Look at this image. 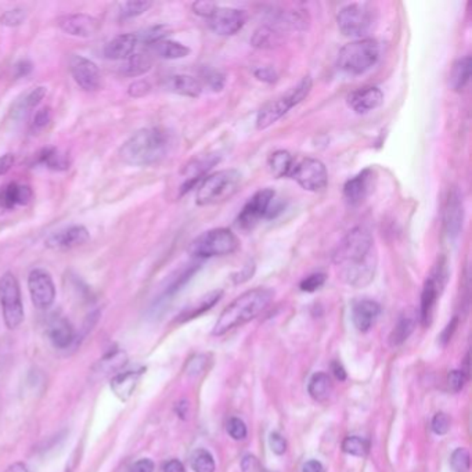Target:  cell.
Returning a JSON list of instances; mask_svg holds the SVG:
<instances>
[{"label":"cell","mask_w":472,"mask_h":472,"mask_svg":"<svg viewBox=\"0 0 472 472\" xmlns=\"http://www.w3.org/2000/svg\"><path fill=\"white\" fill-rule=\"evenodd\" d=\"M218 4L213 3V1H207V0H202V1H195L193 4V10L197 15L200 17H204V18H209L212 15V12L216 10Z\"/></svg>","instance_id":"f907efd6"},{"label":"cell","mask_w":472,"mask_h":472,"mask_svg":"<svg viewBox=\"0 0 472 472\" xmlns=\"http://www.w3.org/2000/svg\"><path fill=\"white\" fill-rule=\"evenodd\" d=\"M51 119V115H50V110L49 108H42L39 110L36 114H35V118H33V128L36 129H43Z\"/></svg>","instance_id":"db71d44e"},{"label":"cell","mask_w":472,"mask_h":472,"mask_svg":"<svg viewBox=\"0 0 472 472\" xmlns=\"http://www.w3.org/2000/svg\"><path fill=\"white\" fill-rule=\"evenodd\" d=\"M376 175L372 169H365L349 179L344 186V197L352 207L360 205L373 191Z\"/></svg>","instance_id":"e0dca14e"},{"label":"cell","mask_w":472,"mask_h":472,"mask_svg":"<svg viewBox=\"0 0 472 472\" xmlns=\"http://www.w3.org/2000/svg\"><path fill=\"white\" fill-rule=\"evenodd\" d=\"M30 69H32V65H30L28 61H21V62L17 65V71H18L17 75H18V76H22V75H24V76H25Z\"/></svg>","instance_id":"e7e4bbea"},{"label":"cell","mask_w":472,"mask_h":472,"mask_svg":"<svg viewBox=\"0 0 472 472\" xmlns=\"http://www.w3.org/2000/svg\"><path fill=\"white\" fill-rule=\"evenodd\" d=\"M14 155L12 154H4L0 157V176L6 175L14 165Z\"/></svg>","instance_id":"680465c9"},{"label":"cell","mask_w":472,"mask_h":472,"mask_svg":"<svg viewBox=\"0 0 472 472\" xmlns=\"http://www.w3.org/2000/svg\"><path fill=\"white\" fill-rule=\"evenodd\" d=\"M130 472H154V463L150 459H141L132 466Z\"/></svg>","instance_id":"6f0895ef"},{"label":"cell","mask_w":472,"mask_h":472,"mask_svg":"<svg viewBox=\"0 0 472 472\" xmlns=\"http://www.w3.org/2000/svg\"><path fill=\"white\" fill-rule=\"evenodd\" d=\"M227 432L236 441L245 439V437H247V426L240 419H236V417L230 419L229 423H227Z\"/></svg>","instance_id":"bcb514c9"},{"label":"cell","mask_w":472,"mask_h":472,"mask_svg":"<svg viewBox=\"0 0 472 472\" xmlns=\"http://www.w3.org/2000/svg\"><path fill=\"white\" fill-rule=\"evenodd\" d=\"M154 50L159 57L166 58V60H179L190 54V49L187 46L175 40H169V39H164L155 43Z\"/></svg>","instance_id":"d6a6232c"},{"label":"cell","mask_w":472,"mask_h":472,"mask_svg":"<svg viewBox=\"0 0 472 472\" xmlns=\"http://www.w3.org/2000/svg\"><path fill=\"white\" fill-rule=\"evenodd\" d=\"M291 179H294L304 190L308 191H323L329 183V173L326 165L317 158H301L294 159L292 169L290 172Z\"/></svg>","instance_id":"30bf717a"},{"label":"cell","mask_w":472,"mask_h":472,"mask_svg":"<svg viewBox=\"0 0 472 472\" xmlns=\"http://www.w3.org/2000/svg\"><path fill=\"white\" fill-rule=\"evenodd\" d=\"M273 291L268 288H254L236 298L219 316L212 334L223 335L258 317L272 302Z\"/></svg>","instance_id":"3957f363"},{"label":"cell","mask_w":472,"mask_h":472,"mask_svg":"<svg viewBox=\"0 0 472 472\" xmlns=\"http://www.w3.org/2000/svg\"><path fill=\"white\" fill-rule=\"evenodd\" d=\"M139 43L137 35L122 33L111 39L104 47V55L108 60H128Z\"/></svg>","instance_id":"7402d4cb"},{"label":"cell","mask_w":472,"mask_h":472,"mask_svg":"<svg viewBox=\"0 0 472 472\" xmlns=\"http://www.w3.org/2000/svg\"><path fill=\"white\" fill-rule=\"evenodd\" d=\"M333 261L342 280L356 288L369 286L377 270V251L372 231L358 226L348 231L334 251Z\"/></svg>","instance_id":"6da1fadb"},{"label":"cell","mask_w":472,"mask_h":472,"mask_svg":"<svg viewBox=\"0 0 472 472\" xmlns=\"http://www.w3.org/2000/svg\"><path fill=\"white\" fill-rule=\"evenodd\" d=\"M313 86L312 78L305 76L295 87L290 89L284 96L266 104L256 116V128L266 129L283 118L291 108L302 103L311 93Z\"/></svg>","instance_id":"8992f818"},{"label":"cell","mask_w":472,"mask_h":472,"mask_svg":"<svg viewBox=\"0 0 472 472\" xmlns=\"http://www.w3.org/2000/svg\"><path fill=\"white\" fill-rule=\"evenodd\" d=\"M26 12L24 8H12V10H7L1 17H0V24L6 25V26H18L25 21Z\"/></svg>","instance_id":"7bdbcfd3"},{"label":"cell","mask_w":472,"mask_h":472,"mask_svg":"<svg viewBox=\"0 0 472 472\" xmlns=\"http://www.w3.org/2000/svg\"><path fill=\"white\" fill-rule=\"evenodd\" d=\"M90 234L85 226H71L53 233L46 240V247L51 250H71L89 241Z\"/></svg>","instance_id":"d6986e66"},{"label":"cell","mask_w":472,"mask_h":472,"mask_svg":"<svg viewBox=\"0 0 472 472\" xmlns=\"http://www.w3.org/2000/svg\"><path fill=\"white\" fill-rule=\"evenodd\" d=\"M39 162L54 171H65L69 168L68 155L60 152L57 148H46L39 155Z\"/></svg>","instance_id":"e575fe53"},{"label":"cell","mask_w":472,"mask_h":472,"mask_svg":"<svg viewBox=\"0 0 472 472\" xmlns=\"http://www.w3.org/2000/svg\"><path fill=\"white\" fill-rule=\"evenodd\" d=\"M125 363H126V355L123 352H115V353H111L107 358H104L100 362V366H101V369L105 370L104 373H110V372L121 369L122 366H125Z\"/></svg>","instance_id":"ee69618b"},{"label":"cell","mask_w":472,"mask_h":472,"mask_svg":"<svg viewBox=\"0 0 472 472\" xmlns=\"http://www.w3.org/2000/svg\"><path fill=\"white\" fill-rule=\"evenodd\" d=\"M169 35V28L166 25H154L143 30L140 35H137L139 42L144 44H155L161 40H164Z\"/></svg>","instance_id":"ab89813d"},{"label":"cell","mask_w":472,"mask_h":472,"mask_svg":"<svg viewBox=\"0 0 472 472\" xmlns=\"http://www.w3.org/2000/svg\"><path fill=\"white\" fill-rule=\"evenodd\" d=\"M471 78V57L466 55L463 58H459L451 71L449 75V86L455 91H462L469 85Z\"/></svg>","instance_id":"4316f807"},{"label":"cell","mask_w":472,"mask_h":472,"mask_svg":"<svg viewBox=\"0 0 472 472\" xmlns=\"http://www.w3.org/2000/svg\"><path fill=\"white\" fill-rule=\"evenodd\" d=\"M164 472H186V470L179 460H171L164 466Z\"/></svg>","instance_id":"be15d7a7"},{"label":"cell","mask_w":472,"mask_h":472,"mask_svg":"<svg viewBox=\"0 0 472 472\" xmlns=\"http://www.w3.org/2000/svg\"><path fill=\"white\" fill-rule=\"evenodd\" d=\"M448 276H449L448 265H446V261L442 259L439 261L432 274L427 279L424 284L423 294H421V305H420V319H421L423 326L426 327L431 324L438 297L448 281Z\"/></svg>","instance_id":"7c38bea8"},{"label":"cell","mask_w":472,"mask_h":472,"mask_svg":"<svg viewBox=\"0 0 472 472\" xmlns=\"http://www.w3.org/2000/svg\"><path fill=\"white\" fill-rule=\"evenodd\" d=\"M151 6H152V3L147 1V0H130V1H126L121 7V17L123 19L139 17V15L144 14Z\"/></svg>","instance_id":"60d3db41"},{"label":"cell","mask_w":472,"mask_h":472,"mask_svg":"<svg viewBox=\"0 0 472 472\" xmlns=\"http://www.w3.org/2000/svg\"><path fill=\"white\" fill-rule=\"evenodd\" d=\"M256 467H258V462H256V459H255L254 456H251V455L245 456V457L243 459V462H241V469H243V471L244 472H254L256 470Z\"/></svg>","instance_id":"91938a15"},{"label":"cell","mask_w":472,"mask_h":472,"mask_svg":"<svg viewBox=\"0 0 472 472\" xmlns=\"http://www.w3.org/2000/svg\"><path fill=\"white\" fill-rule=\"evenodd\" d=\"M219 161H220V158L216 154H208V155H204V157H200V158H194L183 171L187 177H186V183L182 186V194L187 193L198 182H201L204 175L208 171H211Z\"/></svg>","instance_id":"44dd1931"},{"label":"cell","mask_w":472,"mask_h":472,"mask_svg":"<svg viewBox=\"0 0 472 472\" xmlns=\"http://www.w3.org/2000/svg\"><path fill=\"white\" fill-rule=\"evenodd\" d=\"M451 430V419L445 413H438L432 419V431L438 435H445Z\"/></svg>","instance_id":"c3c4849f"},{"label":"cell","mask_w":472,"mask_h":472,"mask_svg":"<svg viewBox=\"0 0 472 472\" xmlns=\"http://www.w3.org/2000/svg\"><path fill=\"white\" fill-rule=\"evenodd\" d=\"M150 89H151V86H150L148 82H146V80H136L134 83H132L129 86L128 91H129V96H132V97H143V96H146L150 91Z\"/></svg>","instance_id":"f5cc1de1"},{"label":"cell","mask_w":472,"mask_h":472,"mask_svg":"<svg viewBox=\"0 0 472 472\" xmlns=\"http://www.w3.org/2000/svg\"><path fill=\"white\" fill-rule=\"evenodd\" d=\"M326 279L327 277H326L324 273H315V274L308 276L305 280H302L299 287L304 292H315L324 286Z\"/></svg>","instance_id":"f6af8a7d"},{"label":"cell","mask_w":472,"mask_h":472,"mask_svg":"<svg viewBox=\"0 0 472 472\" xmlns=\"http://www.w3.org/2000/svg\"><path fill=\"white\" fill-rule=\"evenodd\" d=\"M32 198V191L28 186L11 183L0 191V207L11 209L17 205H26Z\"/></svg>","instance_id":"484cf974"},{"label":"cell","mask_w":472,"mask_h":472,"mask_svg":"<svg viewBox=\"0 0 472 472\" xmlns=\"http://www.w3.org/2000/svg\"><path fill=\"white\" fill-rule=\"evenodd\" d=\"M467 378L466 376L463 374L462 370H453L449 373L448 376V384H449V388L455 392H459L464 388V384H466Z\"/></svg>","instance_id":"681fc988"},{"label":"cell","mask_w":472,"mask_h":472,"mask_svg":"<svg viewBox=\"0 0 472 472\" xmlns=\"http://www.w3.org/2000/svg\"><path fill=\"white\" fill-rule=\"evenodd\" d=\"M451 466L452 469L456 472H469L470 471V453L467 449L459 448L453 452L452 457H451Z\"/></svg>","instance_id":"b9f144b4"},{"label":"cell","mask_w":472,"mask_h":472,"mask_svg":"<svg viewBox=\"0 0 472 472\" xmlns=\"http://www.w3.org/2000/svg\"><path fill=\"white\" fill-rule=\"evenodd\" d=\"M279 33L269 26H261L252 36V44L258 49H272L279 44Z\"/></svg>","instance_id":"8d00e7d4"},{"label":"cell","mask_w":472,"mask_h":472,"mask_svg":"<svg viewBox=\"0 0 472 472\" xmlns=\"http://www.w3.org/2000/svg\"><path fill=\"white\" fill-rule=\"evenodd\" d=\"M381 315V306L372 299H363L355 304L352 311V319L356 329L362 333L369 331L378 316Z\"/></svg>","instance_id":"603a6c76"},{"label":"cell","mask_w":472,"mask_h":472,"mask_svg":"<svg viewBox=\"0 0 472 472\" xmlns=\"http://www.w3.org/2000/svg\"><path fill=\"white\" fill-rule=\"evenodd\" d=\"M69 71L76 85L85 91H96L101 86L98 67L83 55L73 54L69 58Z\"/></svg>","instance_id":"5bb4252c"},{"label":"cell","mask_w":472,"mask_h":472,"mask_svg":"<svg viewBox=\"0 0 472 472\" xmlns=\"http://www.w3.org/2000/svg\"><path fill=\"white\" fill-rule=\"evenodd\" d=\"M369 449H370L369 442L360 437H348L342 442V451L351 456L365 457L369 453Z\"/></svg>","instance_id":"f35d334b"},{"label":"cell","mask_w":472,"mask_h":472,"mask_svg":"<svg viewBox=\"0 0 472 472\" xmlns=\"http://www.w3.org/2000/svg\"><path fill=\"white\" fill-rule=\"evenodd\" d=\"M302 471L326 472V470H324V467H323V464H322L320 462H317V460H311V462L305 463V466H304V470H302Z\"/></svg>","instance_id":"6125c7cd"},{"label":"cell","mask_w":472,"mask_h":472,"mask_svg":"<svg viewBox=\"0 0 472 472\" xmlns=\"http://www.w3.org/2000/svg\"><path fill=\"white\" fill-rule=\"evenodd\" d=\"M139 376H140V373H137V372H128V373L116 376L115 378H112V383H111L112 392L121 401H128L130 398V395L133 394L136 385H137Z\"/></svg>","instance_id":"f1b7e54d"},{"label":"cell","mask_w":472,"mask_h":472,"mask_svg":"<svg viewBox=\"0 0 472 472\" xmlns=\"http://www.w3.org/2000/svg\"><path fill=\"white\" fill-rule=\"evenodd\" d=\"M331 370H333V373H334V376H335V378L338 381H345L347 380V372H345V369L342 367V365L340 362H333Z\"/></svg>","instance_id":"94428289"},{"label":"cell","mask_w":472,"mask_h":472,"mask_svg":"<svg viewBox=\"0 0 472 472\" xmlns=\"http://www.w3.org/2000/svg\"><path fill=\"white\" fill-rule=\"evenodd\" d=\"M444 222L449 238L456 240L460 236L464 223V202L459 189H452L449 191L445 205Z\"/></svg>","instance_id":"2e32d148"},{"label":"cell","mask_w":472,"mask_h":472,"mask_svg":"<svg viewBox=\"0 0 472 472\" xmlns=\"http://www.w3.org/2000/svg\"><path fill=\"white\" fill-rule=\"evenodd\" d=\"M247 15L243 10L233 7H216L212 15L208 18L211 29L220 36L236 35L245 24Z\"/></svg>","instance_id":"9a60e30c"},{"label":"cell","mask_w":472,"mask_h":472,"mask_svg":"<svg viewBox=\"0 0 472 472\" xmlns=\"http://www.w3.org/2000/svg\"><path fill=\"white\" fill-rule=\"evenodd\" d=\"M374 12L369 3H351L342 7L337 15L338 28L342 35L360 37L373 26Z\"/></svg>","instance_id":"9c48e42d"},{"label":"cell","mask_w":472,"mask_h":472,"mask_svg":"<svg viewBox=\"0 0 472 472\" xmlns=\"http://www.w3.org/2000/svg\"><path fill=\"white\" fill-rule=\"evenodd\" d=\"M0 305L3 308V319L6 326L12 330L24 320V308L21 301L19 284L15 276L10 272L0 279Z\"/></svg>","instance_id":"8fae6325"},{"label":"cell","mask_w":472,"mask_h":472,"mask_svg":"<svg viewBox=\"0 0 472 472\" xmlns=\"http://www.w3.org/2000/svg\"><path fill=\"white\" fill-rule=\"evenodd\" d=\"M223 292L222 291H212L209 294H207L205 297H202L197 304H194L193 306H190L189 309H186L182 315H180V320L182 322H187L193 317H197L200 315H202L204 312L209 311L211 308H213L222 298Z\"/></svg>","instance_id":"1f68e13d"},{"label":"cell","mask_w":472,"mask_h":472,"mask_svg":"<svg viewBox=\"0 0 472 472\" xmlns=\"http://www.w3.org/2000/svg\"><path fill=\"white\" fill-rule=\"evenodd\" d=\"M384 103V93L376 86H369L353 91L348 97L349 107L358 114H367L377 110Z\"/></svg>","instance_id":"ffe728a7"},{"label":"cell","mask_w":472,"mask_h":472,"mask_svg":"<svg viewBox=\"0 0 472 472\" xmlns=\"http://www.w3.org/2000/svg\"><path fill=\"white\" fill-rule=\"evenodd\" d=\"M281 208L276 204V193L272 189H263L255 193L241 209L237 222L243 229H252L261 219L276 218Z\"/></svg>","instance_id":"ba28073f"},{"label":"cell","mask_w":472,"mask_h":472,"mask_svg":"<svg viewBox=\"0 0 472 472\" xmlns=\"http://www.w3.org/2000/svg\"><path fill=\"white\" fill-rule=\"evenodd\" d=\"M49 337L58 349L68 348L73 341V329L64 317H54L49 323Z\"/></svg>","instance_id":"d4e9b609"},{"label":"cell","mask_w":472,"mask_h":472,"mask_svg":"<svg viewBox=\"0 0 472 472\" xmlns=\"http://www.w3.org/2000/svg\"><path fill=\"white\" fill-rule=\"evenodd\" d=\"M169 133L161 128H146L136 132L121 148V158L132 166H148L159 162L169 150Z\"/></svg>","instance_id":"7a4b0ae2"},{"label":"cell","mask_w":472,"mask_h":472,"mask_svg":"<svg viewBox=\"0 0 472 472\" xmlns=\"http://www.w3.org/2000/svg\"><path fill=\"white\" fill-rule=\"evenodd\" d=\"M241 173L237 169H223L205 179L197 190L195 201L201 207L222 204L230 200L240 189Z\"/></svg>","instance_id":"277c9868"},{"label":"cell","mask_w":472,"mask_h":472,"mask_svg":"<svg viewBox=\"0 0 472 472\" xmlns=\"http://www.w3.org/2000/svg\"><path fill=\"white\" fill-rule=\"evenodd\" d=\"M294 165V157L286 151V150H279L273 152L269 158V169L276 176L277 179L290 176V172Z\"/></svg>","instance_id":"4dcf8cb0"},{"label":"cell","mask_w":472,"mask_h":472,"mask_svg":"<svg viewBox=\"0 0 472 472\" xmlns=\"http://www.w3.org/2000/svg\"><path fill=\"white\" fill-rule=\"evenodd\" d=\"M166 89L172 93L184 96V97H198L202 93V83L190 75L186 73H177V75H172L166 79L165 83Z\"/></svg>","instance_id":"cb8c5ba5"},{"label":"cell","mask_w":472,"mask_h":472,"mask_svg":"<svg viewBox=\"0 0 472 472\" xmlns=\"http://www.w3.org/2000/svg\"><path fill=\"white\" fill-rule=\"evenodd\" d=\"M204 80L208 85V87H211L215 91L222 90V87L225 86V75L220 73L219 71H205L204 73Z\"/></svg>","instance_id":"7dc6e473"},{"label":"cell","mask_w":472,"mask_h":472,"mask_svg":"<svg viewBox=\"0 0 472 472\" xmlns=\"http://www.w3.org/2000/svg\"><path fill=\"white\" fill-rule=\"evenodd\" d=\"M380 44L374 39H359L345 44L338 54V67L351 75L372 69L380 58Z\"/></svg>","instance_id":"5b68a950"},{"label":"cell","mask_w":472,"mask_h":472,"mask_svg":"<svg viewBox=\"0 0 472 472\" xmlns=\"http://www.w3.org/2000/svg\"><path fill=\"white\" fill-rule=\"evenodd\" d=\"M457 324H459V319L455 317V319L446 326V329L444 330V333L441 334L439 341H441V344H442L444 347L452 340V337H453V334H455V331H456V329H457Z\"/></svg>","instance_id":"9f6ffc18"},{"label":"cell","mask_w":472,"mask_h":472,"mask_svg":"<svg viewBox=\"0 0 472 472\" xmlns=\"http://www.w3.org/2000/svg\"><path fill=\"white\" fill-rule=\"evenodd\" d=\"M308 391L315 401L326 402L333 392L331 378L326 373H316L309 381Z\"/></svg>","instance_id":"f546056e"},{"label":"cell","mask_w":472,"mask_h":472,"mask_svg":"<svg viewBox=\"0 0 472 472\" xmlns=\"http://www.w3.org/2000/svg\"><path fill=\"white\" fill-rule=\"evenodd\" d=\"M57 24L61 30L76 37H91L97 33L100 28V22L97 18L83 12L64 15L58 18Z\"/></svg>","instance_id":"ac0fdd59"},{"label":"cell","mask_w":472,"mask_h":472,"mask_svg":"<svg viewBox=\"0 0 472 472\" xmlns=\"http://www.w3.org/2000/svg\"><path fill=\"white\" fill-rule=\"evenodd\" d=\"M269 445H270V449L273 453L281 456L286 453L287 451V444H286V439L279 434V432H273L270 434L269 437Z\"/></svg>","instance_id":"816d5d0a"},{"label":"cell","mask_w":472,"mask_h":472,"mask_svg":"<svg viewBox=\"0 0 472 472\" xmlns=\"http://www.w3.org/2000/svg\"><path fill=\"white\" fill-rule=\"evenodd\" d=\"M414 327H416V313L412 311L405 312L399 317L395 329L392 330L390 335V345L394 348L402 345L414 331Z\"/></svg>","instance_id":"83f0119b"},{"label":"cell","mask_w":472,"mask_h":472,"mask_svg":"<svg viewBox=\"0 0 472 472\" xmlns=\"http://www.w3.org/2000/svg\"><path fill=\"white\" fill-rule=\"evenodd\" d=\"M6 472H30L22 463H15L12 466H10Z\"/></svg>","instance_id":"03108f58"},{"label":"cell","mask_w":472,"mask_h":472,"mask_svg":"<svg viewBox=\"0 0 472 472\" xmlns=\"http://www.w3.org/2000/svg\"><path fill=\"white\" fill-rule=\"evenodd\" d=\"M254 73H255V76L258 79H261L263 82H269V83H272V82H274L277 79V75H276L274 69H272L270 67H261V68L255 69Z\"/></svg>","instance_id":"11a10c76"},{"label":"cell","mask_w":472,"mask_h":472,"mask_svg":"<svg viewBox=\"0 0 472 472\" xmlns=\"http://www.w3.org/2000/svg\"><path fill=\"white\" fill-rule=\"evenodd\" d=\"M191 469L194 472H215V460L205 449H198L191 456Z\"/></svg>","instance_id":"74e56055"},{"label":"cell","mask_w":472,"mask_h":472,"mask_svg":"<svg viewBox=\"0 0 472 472\" xmlns=\"http://www.w3.org/2000/svg\"><path fill=\"white\" fill-rule=\"evenodd\" d=\"M238 247L240 241L237 236L229 229L219 227L208 230L197 237L190 247V252L197 258L226 256L236 252Z\"/></svg>","instance_id":"52a82bcc"},{"label":"cell","mask_w":472,"mask_h":472,"mask_svg":"<svg viewBox=\"0 0 472 472\" xmlns=\"http://www.w3.org/2000/svg\"><path fill=\"white\" fill-rule=\"evenodd\" d=\"M152 65V60L148 54H144V53H133L126 64L123 65L122 68V72L128 76H140L143 73H146L147 71H150Z\"/></svg>","instance_id":"836d02e7"},{"label":"cell","mask_w":472,"mask_h":472,"mask_svg":"<svg viewBox=\"0 0 472 472\" xmlns=\"http://www.w3.org/2000/svg\"><path fill=\"white\" fill-rule=\"evenodd\" d=\"M46 96V87L43 86H37L35 89H32L30 91H28L24 98L21 101H18L14 107V114H19L24 115L26 114L29 110L35 108Z\"/></svg>","instance_id":"d590c367"},{"label":"cell","mask_w":472,"mask_h":472,"mask_svg":"<svg viewBox=\"0 0 472 472\" xmlns=\"http://www.w3.org/2000/svg\"><path fill=\"white\" fill-rule=\"evenodd\" d=\"M28 288L30 299L37 309H47L53 305L55 298V287L49 272L44 269H35L29 273Z\"/></svg>","instance_id":"4fadbf2b"}]
</instances>
